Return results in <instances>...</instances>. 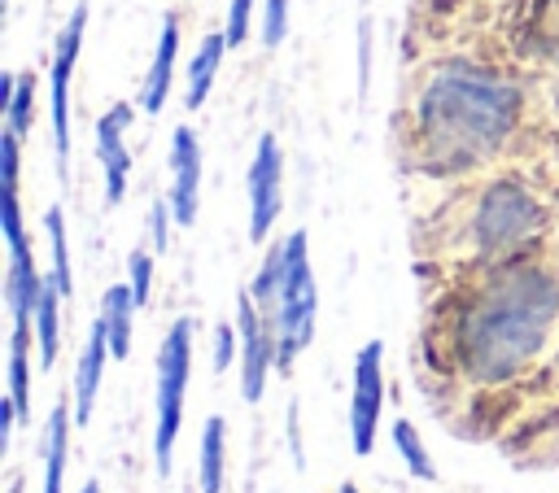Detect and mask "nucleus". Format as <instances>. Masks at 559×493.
<instances>
[{
	"mask_svg": "<svg viewBox=\"0 0 559 493\" xmlns=\"http://www.w3.org/2000/svg\"><path fill=\"white\" fill-rule=\"evenodd\" d=\"M520 113V92L476 65H441L419 92L415 135L437 170H472L502 148Z\"/></svg>",
	"mask_w": 559,
	"mask_h": 493,
	"instance_id": "nucleus-1",
	"label": "nucleus"
},
{
	"mask_svg": "<svg viewBox=\"0 0 559 493\" xmlns=\"http://www.w3.org/2000/svg\"><path fill=\"white\" fill-rule=\"evenodd\" d=\"M559 314V279L537 266L493 275L459 318V353L472 380L515 375Z\"/></svg>",
	"mask_w": 559,
	"mask_h": 493,
	"instance_id": "nucleus-2",
	"label": "nucleus"
},
{
	"mask_svg": "<svg viewBox=\"0 0 559 493\" xmlns=\"http://www.w3.org/2000/svg\"><path fill=\"white\" fill-rule=\"evenodd\" d=\"M284 240H288V270H284V284H280V297H275L266 323H271V336H275V366L293 371L297 353L314 340L319 284H314V270H310V257H306V231H293Z\"/></svg>",
	"mask_w": 559,
	"mask_h": 493,
	"instance_id": "nucleus-3",
	"label": "nucleus"
},
{
	"mask_svg": "<svg viewBox=\"0 0 559 493\" xmlns=\"http://www.w3.org/2000/svg\"><path fill=\"white\" fill-rule=\"evenodd\" d=\"M192 371V318H175L162 349H157V428H153V458L157 471L170 476V449L183 423V393Z\"/></svg>",
	"mask_w": 559,
	"mask_h": 493,
	"instance_id": "nucleus-4",
	"label": "nucleus"
},
{
	"mask_svg": "<svg viewBox=\"0 0 559 493\" xmlns=\"http://www.w3.org/2000/svg\"><path fill=\"white\" fill-rule=\"evenodd\" d=\"M542 223H546V214H542V205H537L524 188H515V183H493V188H485L480 201H476L472 240H476V249H485V253H507V249L524 244L533 231H542Z\"/></svg>",
	"mask_w": 559,
	"mask_h": 493,
	"instance_id": "nucleus-5",
	"label": "nucleus"
},
{
	"mask_svg": "<svg viewBox=\"0 0 559 493\" xmlns=\"http://www.w3.org/2000/svg\"><path fill=\"white\" fill-rule=\"evenodd\" d=\"M380 410H384V345L367 340L354 358V384H349V445L358 458H367L376 445Z\"/></svg>",
	"mask_w": 559,
	"mask_h": 493,
	"instance_id": "nucleus-6",
	"label": "nucleus"
},
{
	"mask_svg": "<svg viewBox=\"0 0 559 493\" xmlns=\"http://www.w3.org/2000/svg\"><path fill=\"white\" fill-rule=\"evenodd\" d=\"M83 31H87V4H74L70 22L57 35L52 48V70H48V118H52V148H57V166H66L70 153V74L83 48Z\"/></svg>",
	"mask_w": 559,
	"mask_h": 493,
	"instance_id": "nucleus-7",
	"label": "nucleus"
},
{
	"mask_svg": "<svg viewBox=\"0 0 559 493\" xmlns=\"http://www.w3.org/2000/svg\"><path fill=\"white\" fill-rule=\"evenodd\" d=\"M245 192H249V240H266L284 209V153L275 135L258 140V153L245 175Z\"/></svg>",
	"mask_w": 559,
	"mask_h": 493,
	"instance_id": "nucleus-8",
	"label": "nucleus"
},
{
	"mask_svg": "<svg viewBox=\"0 0 559 493\" xmlns=\"http://www.w3.org/2000/svg\"><path fill=\"white\" fill-rule=\"evenodd\" d=\"M236 332H240V397L253 406L262 401L266 371L275 366V336L249 288L236 297Z\"/></svg>",
	"mask_w": 559,
	"mask_h": 493,
	"instance_id": "nucleus-9",
	"label": "nucleus"
},
{
	"mask_svg": "<svg viewBox=\"0 0 559 493\" xmlns=\"http://www.w3.org/2000/svg\"><path fill=\"white\" fill-rule=\"evenodd\" d=\"M201 209V140L192 127H175L170 135V214L175 227H192Z\"/></svg>",
	"mask_w": 559,
	"mask_h": 493,
	"instance_id": "nucleus-10",
	"label": "nucleus"
},
{
	"mask_svg": "<svg viewBox=\"0 0 559 493\" xmlns=\"http://www.w3.org/2000/svg\"><path fill=\"white\" fill-rule=\"evenodd\" d=\"M135 109L131 105H114L105 109V118L96 122V157L105 170V205H118L127 192V175H131V153H127V127H131Z\"/></svg>",
	"mask_w": 559,
	"mask_h": 493,
	"instance_id": "nucleus-11",
	"label": "nucleus"
},
{
	"mask_svg": "<svg viewBox=\"0 0 559 493\" xmlns=\"http://www.w3.org/2000/svg\"><path fill=\"white\" fill-rule=\"evenodd\" d=\"M105 358H114V353H109V332H105V323L96 318L92 332H87V345H83V353H79V371H74V423H79V428H83V423L92 419V410H96V393H100V380H105Z\"/></svg>",
	"mask_w": 559,
	"mask_h": 493,
	"instance_id": "nucleus-12",
	"label": "nucleus"
},
{
	"mask_svg": "<svg viewBox=\"0 0 559 493\" xmlns=\"http://www.w3.org/2000/svg\"><path fill=\"white\" fill-rule=\"evenodd\" d=\"M175 52H179V17L166 13L162 17V35H157V52H153V65L140 83V109L144 113H162L166 96H170V83H175Z\"/></svg>",
	"mask_w": 559,
	"mask_h": 493,
	"instance_id": "nucleus-13",
	"label": "nucleus"
},
{
	"mask_svg": "<svg viewBox=\"0 0 559 493\" xmlns=\"http://www.w3.org/2000/svg\"><path fill=\"white\" fill-rule=\"evenodd\" d=\"M135 297H131V284H114V288H105V297H100V323H105V332H109V353L114 358H127L131 353V318H135Z\"/></svg>",
	"mask_w": 559,
	"mask_h": 493,
	"instance_id": "nucleus-14",
	"label": "nucleus"
},
{
	"mask_svg": "<svg viewBox=\"0 0 559 493\" xmlns=\"http://www.w3.org/2000/svg\"><path fill=\"white\" fill-rule=\"evenodd\" d=\"M61 288L52 279H44V292L35 301V345H39V371H48L57 362V345H61Z\"/></svg>",
	"mask_w": 559,
	"mask_h": 493,
	"instance_id": "nucleus-15",
	"label": "nucleus"
},
{
	"mask_svg": "<svg viewBox=\"0 0 559 493\" xmlns=\"http://www.w3.org/2000/svg\"><path fill=\"white\" fill-rule=\"evenodd\" d=\"M223 445H227V423L218 414L205 419L201 428V454H197V493H223Z\"/></svg>",
	"mask_w": 559,
	"mask_h": 493,
	"instance_id": "nucleus-16",
	"label": "nucleus"
},
{
	"mask_svg": "<svg viewBox=\"0 0 559 493\" xmlns=\"http://www.w3.org/2000/svg\"><path fill=\"white\" fill-rule=\"evenodd\" d=\"M227 52V35L223 31H210L197 48V57L188 61V109H201L210 87H214V74H218V61Z\"/></svg>",
	"mask_w": 559,
	"mask_h": 493,
	"instance_id": "nucleus-17",
	"label": "nucleus"
},
{
	"mask_svg": "<svg viewBox=\"0 0 559 493\" xmlns=\"http://www.w3.org/2000/svg\"><path fill=\"white\" fill-rule=\"evenodd\" d=\"M66 401L52 406L48 414V436H44V493H61L66 480V454H70V419Z\"/></svg>",
	"mask_w": 559,
	"mask_h": 493,
	"instance_id": "nucleus-18",
	"label": "nucleus"
},
{
	"mask_svg": "<svg viewBox=\"0 0 559 493\" xmlns=\"http://www.w3.org/2000/svg\"><path fill=\"white\" fill-rule=\"evenodd\" d=\"M9 401L17 419H31V327H13L9 336Z\"/></svg>",
	"mask_w": 559,
	"mask_h": 493,
	"instance_id": "nucleus-19",
	"label": "nucleus"
},
{
	"mask_svg": "<svg viewBox=\"0 0 559 493\" xmlns=\"http://www.w3.org/2000/svg\"><path fill=\"white\" fill-rule=\"evenodd\" d=\"M44 227H48V249H52V270H48V279L61 288V297L70 301L74 297V275H70V240H66V218H61V209L52 205L48 214H44Z\"/></svg>",
	"mask_w": 559,
	"mask_h": 493,
	"instance_id": "nucleus-20",
	"label": "nucleus"
},
{
	"mask_svg": "<svg viewBox=\"0 0 559 493\" xmlns=\"http://www.w3.org/2000/svg\"><path fill=\"white\" fill-rule=\"evenodd\" d=\"M393 445H397V454H402V462H406V471H411L415 480H437V467H432V458H428V449H424L415 423L397 419V423H393Z\"/></svg>",
	"mask_w": 559,
	"mask_h": 493,
	"instance_id": "nucleus-21",
	"label": "nucleus"
},
{
	"mask_svg": "<svg viewBox=\"0 0 559 493\" xmlns=\"http://www.w3.org/2000/svg\"><path fill=\"white\" fill-rule=\"evenodd\" d=\"M31 122H35V74H17V87H13L9 105H4V127L17 140H26Z\"/></svg>",
	"mask_w": 559,
	"mask_h": 493,
	"instance_id": "nucleus-22",
	"label": "nucleus"
},
{
	"mask_svg": "<svg viewBox=\"0 0 559 493\" xmlns=\"http://www.w3.org/2000/svg\"><path fill=\"white\" fill-rule=\"evenodd\" d=\"M127 284H131L135 305L144 310V305H148V288H153V253H148L144 244L131 249V257H127Z\"/></svg>",
	"mask_w": 559,
	"mask_h": 493,
	"instance_id": "nucleus-23",
	"label": "nucleus"
},
{
	"mask_svg": "<svg viewBox=\"0 0 559 493\" xmlns=\"http://www.w3.org/2000/svg\"><path fill=\"white\" fill-rule=\"evenodd\" d=\"M253 4H258V0H231V9H227V22H223L227 48H240V44L249 39V26H253Z\"/></svg>",
	"mask_w": 559,
	"mask_h": 493,
	"instance_id": "nucleus-24",
	"label": "nucleus"
},
{
	"mask_svg": "<svg viewBox=\"0 0 559 493\" xmlns=\"http://www.w3.org/2000/svg\"><path fill=\"white\" fill-rule=\"evenodd\" d=\"M284 35H288V0H262V44L280 48Z\"/></svg>",
	"mask_w": 559,
	"mask_h": 493,
	"instance_id": "nucleus-25",
	"label": "nucleus"
},
{
	"mask_svg": "<svg viewBox=\"0 0 559 493\" xmlns=\"http://www.w3.org/2000/svg\"><path fill=\"white\" fill-rule=\"evenodd\" d=\"M236 349H240V332L227 327V323H218L214 327V371H227L231 358H236Z\"/></svg>",
	"mask_w": 559,
	"mask_h": 493,
	"instance_id": "nucleus-26",
	"label": "nucleus"
},
{
	"mask_svg": "<svg viewBox=\"0 0 559 493\" xmlns=\"http://www.w3.org/2000/svg\"><path fill=\"white\" fill-rule=\"evenodd\" d=\"M170 223H175V214H170V196H166V201H153V209H148L153 249H166V244H170Z\"/></svg>",
	"mask_w": 559,
	"mask_h": 493,
	"instance_id": "nucleus-27",
	"label": "nucleus"
},
{
	"mask_svg": "<svg viewBox=\"0 0 559 493\" xmlns=\"http://www.w3.org/2000/svg\"><path fill=\"white\" fill-rule=\"evenodd\" d=\"M542 35L559 48V0H546V17H542Z\"/></svg>",
	"mask_w": 559,
	"mask_h": 493,
	"instance_id": "nucleus-28",
	"label": "nucleus"
},
{
	"mask_svg": "<svg viewBox=\"0 0 559 493\" xmlns=\"http://www.w3.org/2000/svg\"><path fill=\"white\" fill-rule=\"evenodd\" d=\"M332 493H358V489H354V484H349V480H345V484H336V489H332Z\"/></svg>",
	"mask_w": 559,
	"mask_h": 493,
	"instance_id": "nucleus-29",
	"label": "nucleus"
},
{
	"mask_svg": "<svg viewBox=\"0 0 559 493\" xmlns=\"http://www.w3.org/2000/svg\"><path fill=\"white\" fill-rule=\"evenodd\" d=\"M79 493H100V484H96V480H87V484H83Z\"/></svg>",
	"mask_w": 559,
	"mask_h": 493,
	"instance_id": "nucleus-30",
	"label": "nucleus"
}]
</instances>
